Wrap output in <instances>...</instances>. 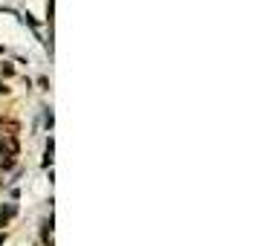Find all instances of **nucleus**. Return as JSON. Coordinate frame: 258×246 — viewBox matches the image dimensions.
<instances>
[{
    "mask_svg": "<svg viewBox=\"0 0 258 246\" xmlns=\"http://www.w3.org/2000/svg\"><path fill=\"white\" fill-rule=\"evenodd\" d=\"M21 133V125L9 116H0V142H15Z\"/></svg>",
    "mask_w": 258,
    "mask_h": 246,
    "instance_id": "f257e3e1",
    "label": "nucleus"
},
{
    "mask_svg": "<svg viewBox=\"0 0 258 246\" xmlns=\"http://www.w3.org/2000/svg\"><path fill=\"white\" fill-rule=\"evenodd\" d=\"M15 214H18V206H15V203H6V206L0 209V229L9 226V220H12Z\"/></svg>",
    "mask_w": 258,
    "mask_h": 246,
    "instance_id": "f03ea898",
    "label": "nucleus"
},
{
    "mask_svg": "<svg viewBox=\"0 0 258 246\" xmlns=\"http://www.w3.org/2000/svg\"><path fill=\"white\" fill-rule=\"evenodd\" d=\"M41 237H44V246H52V217L41 223Z\"/></svg>",
    "mask_w": 258,
    "mask_h": 246,
    "instance_id": "7ed1b4c3",
    "label": "nucleus"
},
{
    "mask_svg": "<svg viewBox=\"0 0 258 246\" xmlns=\"http://www.w3.org/2000/svg\"><path fill=\"white\" fill-rule=\"evenodd\" d=\"M52 162V139L47 142V156H44V165H49Z\"/></svg>",
    "mask_w": 258,
    "mask_h": 246,
    "instance_id": "20e7f679",
    "label": "nucleus"
},
{
    "mask_svg": "<svg viewBox=\"0 0 258 246\" xmlns=\"http://www.w3.org/2000/svg\"><path fill=\"white\" fill-rule=\"evenodd\" d=\"M0 72H3L6 78H9V75H12V72H15V67H12V64H3V67H0Z\"/></svg>",
    "mask_w": 258,
    "mask_h": 246,
    "instance_id": "39448f33",
    "label": "nucleus"
},
{
    "mask_svg": "<svg viewBox=\"0 0 258 246\" xmlns=\"http://www.w3.org/2000/svg\"><path fill=\"white\" fill-rule=\"evenodd\" d=\"M0 93H3V96L9 93V87H6V84H3V81H0Z\"/></svg>",
    "mask_w": 258,
    "mask_h": 246,
    "instance_id": "423d86ee",
    "label": "nucleus"
},
{
    "mask_svg": "<svg viewBox=\"0 0 258 246\" xmlns=\"http://www.w3.org/2000/svg\"><path fill=\"white\" fill-rule=\"evenodd\" d=\"M0 243H3V234H0Z\"/></svg>",
    "mask_w": 258,
    "mask_h": 246,
    "instance_id": "0eeeda50",
    "label": "nucleus"
},
{
    "mask_svg": "<svg viewBox=\"0 0 258 246\" xmlns=\"http://www.w3.org/2000/svg\"><path fill=\"white\" fill-rule=\"evenodd\" d=\"M0 186H3V183H0Z\"/></svg>",
    "mask_w": 258,
    "mask_h": 246,
    "instance_id": "6e6552de",
    "label": "nucleus"
},
{
    "mask_svg": "<svg viewBox=\"0 0 258 246\" xmlns=\"http://www.w3.org/2000/svg\"><path fill=\"white\" fill-rule=\"evenodd\" d=\"M41 246H44V243H41Z\"/></svg>",
    "mask_w": 258,
    "mask_h": 246,
    "instance_id": "1a4fd4ad",
    "label": "nucleus"
}]
</instances>
